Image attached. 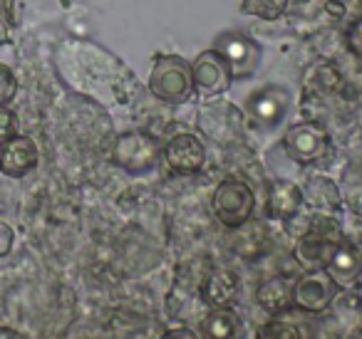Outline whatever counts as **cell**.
Segmentation results:
<instances>
[{"instance_id": "6da1fadb", "label": "cell", "mask_w": 362, "mask_h": 339, "mask_svg": "<svg viewBox=\"0 0 362 339\" xmlns=\"http://www.w3.org/2000/svg\"><path fill=\"white\" fill-rule=\"evenodd\" d=\"M149 92L166 105H181L194 97L192 65L181 55H154Z\"/></svg>"}, {"instance_id": "7a4b0ae2", "label": "cell", "mask_w": 362, "mask_h": 339, "mask_svg": "<svg viewBox=\"0 0 362 339\" xmlns=\"http://www.w3.org/2000/svg\"><path fill=\"white\" fill-rule=\"evenodd\" d=\"M211 208L223 228L236 230L241 225H246V220L251 218L253 208H256V196H253L251 186L246 181L226 179L214 191Z\"/></svg>"}, {"instance_id": "3957f363", "label": "cell", "mask_w": 362, "mask_h": 339, "mask_svg": "<svg viewBox=\"0 0 362 339\" xmlns=\"http://www.w3.org/2000/svg\"><path fill=\"white\" fill-rule=\"evenodd\" d=\"M115 164L124 169L127 174H146L159 164V141L146 131H124L117 136L115 149Z\"/></svg>"}, {"instance_id": "277c9868", "label": "cell", "mask_w": 362, "mask_h": 339, "mask_svg": "<svg viewBox=\"0 0 362 339\" xmlns=\"http://www.w3.org/2000/svg\"><path fill=\"white\" fill-rule=\"evenodd\" d=\"M283 149L293 161L308 166L325 159V154L330 151V136L315 121H298V124L288 126L286 136H283Z\"/></svg>"}, {"instance_id": "5b68a950", "label": "cell", "mask_w": 362, "mask_h": 339, "mask_svg": "<svg viewBox=\"0 0 362 339\" xmlns=\"http://www.w3.org/2000/svg\"><path fill=\"white\" fill-rule=\"evenodd\" d=\"M337 297V282L327 275L325 268H313L305 270L300 278L296 280V290H293V302L303 312H325Z\"/></svg>"}, {"instance_id": "8992f818", "label": "cell", "mask_w": 362, "mask_h": 339, "mask_svg": "<svg viewBox=\"0 0 362 339\" xmlns=\"http://www.w3.org/2000/svg\"><path fill=\"white\" fill-rule=\"evenodd\" d=\"M192 77H194V92L206 97V100L223 95L233 82L228 62L223 60V55L216 47L214 50H204L197 57V62L192 65Z\"/></svg>"}, {"instance_id": "52a82bcc", "label": "cell", "mask_w": 362, "mask_h": 339, "mask_svg": "<svg viewBox=\"0 0 362 339\" xmlns=\"http://www.w3.org/2000/svg\"><path fill=\"white\" fill-rule=\"evenodd\" d=\"M216 50L228 62L233 80H243V77H253L258 62H261V47L243 32H223L216 42Z\"/></svg>"}, {"instance_id": "ba28073f", "label": "cell", "mask_w": 362, "mask_h": 339, "mask_svg": "<svg viewBox=\"0 0 362 339\" xmlns=\"http://www.w3.org/2000/svg\"><path fill=\"white\" fill-rule=\"evenodd\" d=\"M164 159L174 174L189 176L197 174L206 161V149L194 134H176L169 139L164 149Z\"/></svg>"}, {"instance_id": "9c48e42d", "label": "cell", "mask_w": 362, "mask_h": 339, "mask_svg": "<svg viewBox=\"0 0 362 339\" xmlns=\"http://www.w3.org/2000/svg\"><path fill=\"white\" fill-rule=\"evenodd\" d=\"M37 166V146L30 136H13L0 146V171L11 179H23Z\"/></svg>"}, {"instance_id": "30bf717a", "label": "cell", "mask_w": 362, "mask_h": 339, "mask_svg": "<svg viewBox=\"0 0 362 339\" xmlns=\"http://www.w3.org/2000/svg\"><path fill=\"white\" fill-rule=\"evenodd\" d=\"M303 206L313 210V213H337L342 208V196L340 189L332 179L327 176H310L303 186Z\"/></svg>"}, {"instance_id": "8fae6325", "label": "cell", "mask_w": 362, "mask_h": 339, "mask_svg": "<svg viewBox=\"0 0 362 339\" xmlns=\"http://www.w3.org/2000/svg\"><path fill=\"white\" fill-rule=\"evenodd\" d=\"M202 297L211 309L233 307L238 297V275L233 270H211L202 282Z\"/></svg>"}, {"instance_id": "7c38bea8", "label": "cell", "mask_w": 362, "mask_h": 339, "mask_svg": "<svg viewBox=\"0 0 362 339\" xmlns=\"http://www.w3.org/2000/svg\"><path fill=\"white\" fill-rule=\"evenodd\" d=\"M303 210V191L293 181L276 179L268 186V215L278 220H288Z\"/></svg>"}, {"instance_id": "4fadbf2b", "label": "cell", "mask_w": 362, "mask_h": 339, "mask_svg": "<svg viewBox=\"0 0 362 339\" xmlns=\"http://www.w3.org/2000/svg\"><path fill=\"white\" fill-rule=\"evenodd\" d=\"M293 290H296V280L288 275H276V278L266 280L258 287L256 299L268 314H281L288 312L291 307H296L293 302Z\"/></svg>"}, {"instance_id": "5bb4252c", "label": "cell", "mask_w": 362, "mask_h": 339, "mask_svg": "<svg viewBox=\"0 0 362 339\" xmlns=\"http://www.w3.org/2000/svg\"><path fill=\"white\" fill-rule=\"evenodd\" d=\"M325 270L337 282V287H340V285H352L362 273V258L357 255V250L352 248V245H347L345 240H342V243L332 250L330 260L325 263Z\"/></svg>"}, {"instance_id": "9a60e30c", "label": "cell", "mask_w": 362, "mask_h": 339, "mask_svg": "<svg viewBox=\"0 0 362 339\" xmlns=\"http://www.w3.org/2000/svg\"><path fill=\"white\" fill-rule=\"evenodd\" d=\"M202 334L204 339H241L243 322L231 307L211 309L202 319Z\"/></svg>"}, {"instance_id": "2e32d148", "label": "cell", "mask_w": 362, "mask_h": 339, "mask_svg": "<svg viewBox=\"0 0 362 339\" xmlns=\"http://www.w3.org/2000/svg\"><path fill=\"white\" fill-rule=\"evenodd\" d=\"M283 105H286V102H283L281 92L263 90L251 100V114L256 117L258 121H263V124H276L283 114Z\"/></svg>"}, {"instance_id": "e0dca14e", "label": "cell", "mask_w": 362, "mask_h": 339, "mask_svg": "<svg viewBox=\"0 0 362 339\" xmlns=\"http://www.w3.org/2000/svg\"><path fill=\"white\" fill-rule=\"evenodd\" d=\"M241 8L246 16H253L258 20H278L281 16H286L288 0H243Z\"/></svg>"}, {"instance_id": "ac0fdd59", "label": "cell", "mask_w": 362, "mask_h": 339, "mask_svg": "<svg viewBox=\"0 0 362 339\" xmlns=\"http://www.w3.org/2000/svg\"><path fill=\"white\" fill-rule=\"evenodd\" d=\"M256 337L258 339H303L296 324L283 322V319H271V322L261 324Z\"/></svg>"}, {"instance_id": "d6986e66", "label": "cell", "mask_w": 362, "mask_h": 339, "mask_svg": "<svg viewBox=\"0 0 362 339\" xmlns=\"http://www.w3.org/2000/svg\"><path fill=\"white\" fill-rule=\"evenodd\" d=\"M16 92H18V80L13 75V70L6 65H0V107H6L16 97Z\"/></svg>"}, {"instance_id": "ffe728a7", "label": "cell", "mask_w": 362, "mask_h": 339, "mask_svg": "<svg viewBox=\"0 0 362 339\" xmlns=\"http://www.w3.org/2000/svg\"><path fill=\"white\" fill-rule=\"evenodd\" d=\"M16 134H18L16 114L11 109H6V107H0V146L6 144V141H11Z\"/></svg>"}, {"instance_id": "44dd1931", "label": "cell", "mask_w": 362, "mask_h": 339, "mask_svg": "<svg viewBox=\"0 0 362 339\" xmlns=\"http://www.w3.org/2000/svg\"><path fill=\"white\" fill-rule=\"evenodd\" d=\"M345 45H347V50H350L352 55L362 60V18H357V20L352 23L350 28H347Z\"/></svg>"}, {"instance_id": "7402d4cb", "label": "cell", "mask_w": 362, "mask_h": 339, "mask_svg": "<svg viewBox=\"0 0 362 339\" xmlns=\"http://www.w3.org/2000/svg\"><path fill=\"white\" fill-rule=\"evenodd\" d=\"M0 23L6 28H13L18 23L16 18V0H0Z\"/></svg>"}, {"instance_id": "603a6c76", "label": "cell", "mask_w": 362, "mask_h": 339, "mask_svg": "<svg viewBox=\"0 0 362 339\" xmlns=\"http://www.w3.org/2000/svg\"><path fill=\"white\" fill-rule=\"evenodd\" d=\"M13 243H16V233H13V228L8 223H0V258L11 253Z\"/></svg>"}, {"instance_id": "cb8c5ba5", "label": "cell", "mask_w": 362, "mask_h": 339, "mask_svg": "<svg viewBox=\"0 0 362 339\" xmlns=\"http://www.w3.org/2000/svg\"><path fill=\"white\" fill-rule=\"evenodd\" d=\"M161 339H199V337L192 332V329H187V327H179V329H169V332H166Z\"/></svg>"}, {"instance_id": "d4e9b609", "label": "cell", "mask_w": 362, "mask_h": 339, "mask_svg": "<svg viewBox=\"0 0 362 339\" xmlns=\"http://www.w3.org/2000/svg\"><path fill=\"white\" fill-rule=\"evenodd\" d=\"M0 339H23V337L16 332V329H11V327H0Z\"/></svg>"}]
</instances>
